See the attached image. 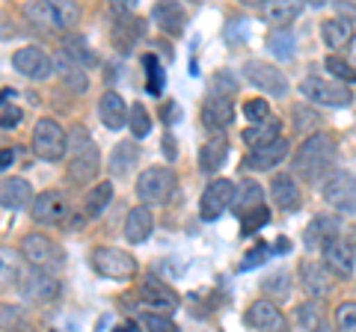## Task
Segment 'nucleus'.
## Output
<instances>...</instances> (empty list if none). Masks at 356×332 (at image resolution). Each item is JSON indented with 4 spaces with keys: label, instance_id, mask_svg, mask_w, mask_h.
Here are the masks:
<instances>
[{
    "label": "nucleus",
    "instance_id": "12",
    "mask_svg": "<svg viewBox=\"0 0 356 332\" xmlns=\"http://www.w3.org/2000/svg\"><path fill=\"white\" fill-rule=\"evenodd\" d=\"M13 65L18 74L30 77V81H48L54 74V60L48 57V51L39 45H24L21 51L13 53Z\"/></svg>",
    "mask_w": 356,
    "mask_h": 332
},
{
    "label": "nucleus",
    "instance_id": "34",
    "mask_svg": "<svg viewBox=\"0 0 356 332\" xmlns=\"http://www.w3.org/2000/svg\"><path fill=\"white\" fill-rule=\"evenodd\" d=\"M63 53L69 57L72 63H77L81 69H89V65H95V53L89 51L86 39L83 36H74V33H69V36H63Z\"/></svg>",
    "mask_w": 356,
    "mask_h": 332
},
{
    "label": "nucleus",
    "instance_id": "45",
    "mask_svg": "<svg viewBox=\"0 0 356 332\" xmlns=\"http://www.w3.org/2000/svg\"><path fill=\"white\" fill-rule=\"evenodd\" d=\"M336 332H356V303L344 300L336 308Z\"/></svg>",
    "mask_w": 356,
    "mask_h": 332
},
{
    "label": "nucleus",
    "instance_id": "4",
    "mask_svg": "<svg viewBox=\"0 0 356 332\" xmlns=\"http://www.w3.org/2000/svg\"><path fill=\"white\" fill-rule=\"evenodd\" d=\"M21 256L30 261L33 270H42V273H57L65 261V252L57 240H51L48 235H27L21 240Z\"/></svg>",
    "mask_w": 356,
    "mask_h": 332
},
{
    "label": "nucleus",
    "instance_id": "43",
    "mask_svg": "<svg viewBox=\"0 0 356 332\" xmlns=\"http://www.w3.org/2000/svg\"><path fill=\"white\" fill-rule=\"evenodd\" d=\"M324 65H327V72L336 77L339 83H353V81H356V69H353L348 60H341V57H327Z\"/></svg>",
    "mask_w": 356,
    "mask_h": 332
},
{
    "label": "nucleus",
    "instance_id": "15",
    "mask_svg": "<svg viewBox=\"0 0 356 332\" xmlns=\"http://www.w3.org/2000/svg\"><path fill=\"white\" fill-rule=\"evenodd\" d=\"M300 282H303L306 294L312 300H321V297L332 294V288H336V273L321 261H303L300 264Z\"/></svg>",
    "mask_w": 356,
    "mask_h": 332
},
{
    "label": "nucleus",
    "instance_id": "48",
    "mask_svg": "<svg viewBox=\"0 0 356 332\" xmlns=\"http://www.w3.org/2000/svg\"><path fill=\"white\" fill-rule=\"evenodd\" d=\"M211 95H220V92H229V95H235L238 92V81L235 77H232L229 72H217L214 74V81H211Z\"/></svg>",
    "mask_w": 356,
    "mask_h": 332
},
{
    "label": "nucleus",
    "instance_id": "30",
    "mask_svg": "<svg viewBox=\"0 0 356 332\" xmlns=\"http://www.w3.org/2000/svg\"><path fill=\"white\" fill-rule=\"evenodd\" d=\"M21 252L9 249V247H0V291H9L21 282Z\"/></svg>",
    "mask_w": 356,
    "mask_h": 332
},
{
    "label": "nucleus",
    "instance_id": "19",
    "mask_svg": "<svg viewBox=\"0 0 356 332\" xmlns=\"http://www.w3.org/2000/svg\"><path fill=\"white\" fill-rule=\"evenodd\" d=\"M247 326L259 329V332H285V315L276 308L273 300H255L247 308Z\"/></svg>",
    "mask_w": 356,
    "mask_h": 332
},
{
    "label": "nucleus",
    "instance_id": "37",
    "mask_svg": "<svg viewBox=\"0 0 356 332\" xmlns=\"http://www.w3.org/2000/svg\"><path fill=\"white\" fill-rule=\"evenodd\" d=\"M110 199H113V184H110V181H98L92 190L86 193V199H83L86 217H98L110 205Z\"/></svg>",
    "mask_w": 356,
    "mask_h": 332
},
{
    "label": "nucleus",
    "instance_id": "21",
    "mask_svg": "<svg viewBox=\"0 0 356 332\" xmlns=\"http://www.w3.org/2000/svg\"><path fill=\"white\" fill-rule=\"evenodd\" d=\"M33 199V187L27 179H18V175H6L0 179V205L9 208V211H18Z\"/></svg>",
    "mask_w": 356,
    "mask_h": 332
},
{
    "label": "nucleus",
    "instance_id": "6",
    "mask_svg": "<svg viewBox=\"0 0 356 332\" xmlns=\"http://www.w3.org/2000/svg\"><path fill=\"white\" fill-rule=\"evenodd\" d=\"M321 196L324 202L339 214H356V175L336 169L330 172L324 184H321Z\"/></svg>",
    "mask_w": 356,
    "mask_h": 332
},
{
    "label": "nucleus",
    "instance_id": "58",
    "mask_svg": "<svg viewBox=\"0 0 356 332\" xmlns=\"http://www.w3.org/2000/svg\"><path fill=\"white\" fill-rule=\"evenodd\" d=\"M350 60H353V63H356V36H353V39H350Z\"/></svg>",
    "mask_w": 356,
    "mask_h": 332
},
{
    "label": "nucleus",
    "instance_id": "59",
    "mask_svg": "<svg viewBox=\"0 0 356 332\" xmlns=\"http://www.w3.org/2000/svg\"><path fill=\"white\" fill-rule=\"evenodd\" d=\"M315 332H327V324H324V326H321V329H315Z\"/></svg>",
    "mask_w": 356,
    "mask_h": 332
},
{
    "label": "nucleus",
    "instance_id": "14",
    "mask_svg": "<svg viewBox=\"0 0 356 332\" xmlns=\"http://www.w3.org/2000/svg\"><path fill=\"white\" fill-rule=\"evenodd\" d=\"M21 297H24L27 303H51L54 297L60 294V282L54 279L51 273H42V270H27L21 273Z\"/></svg>",
    "mask_w": 356,
    "mask_h": 332
},
{
    "label": "nucleus",
    "instance_id": "11",
    "mask_svg": "<svg viewBox=\"0 0 356 332\" xmlns=\"http://www.w3.org/2000/svg\"><path fill=\"white\" fill-rule=\"evenodd\" d=\"M232 199H235V184L229 179H214L202 190V199H199V217H202L205 223H214L232 205Z\"/></svg>",
    "mask_w": 356,
    "mask_h": 332
},
{
    "label": "nucleus",
    "instance_id": "50",
    "mask_svg": "<svg viewBox=\"0 0 356 332\" xmlns=\"http://www.w3.org/2000/svg\"><path fill=\"white\" fill-rule=\"evenodd\" d=\"M18 125H21V107L9 104L3 113H0V131H13V128H18Z\"/></svg>",
    "mask_w": 356,
    "mask_h": 332
},
{
    "label": "nucleus",
    "instance_id": "31",
    "mask_svg": "<svg viewBox=\"0 0 356 332\" xmlns=\"http://www.w3.org/2000/svg\"><path fill=\"white\" fill-rule=\"evenodd\" d=\"M300 3H291V0H280V3H264L261 6V15L270 21L276 30H288V24H294L297 15H300Z\"/></svg>",
    "mask_w": 356,
    "mask_h": 332
},
{
    "label": "nucleus",
    "instance_id": "56",
    "mask_svg": "<svg viewBox=\"0 0 356 332\" xmlns=\"http://www.w3.org/2000/svg\"><path fill=\"white\" fill-rule=\"evenodd\" d=\"M276 240H280V243H276V252H288V249H291V243H288V238H276Z\"/></svg>",
    "mask_w": 356,
    "mask_h": 332
},
{
    "label": "nucleus",
    "instance_id": "44",
    "mask_svg": "<svg viewBox=\"0 0 356 332\" xmlns=\"http://www.w3.org/2000/svg\"><path fill=\"white\" fill-rule=\"evenodd\" d=\"M128 125H131V134L137 137V140L146 137L149 131H152V119H149V113H146V107H143V104H134V107H131V122H128Z\"/></svg>",
    "mask_w": 356,
    "mask_h": 332
},
{
    "label": "nucleus",
    "instance_id": "60",
    "mask_svg": "<svg viewBox=\"0 0 356 332\" xmlns=\"http://www.w3.org/2000/svg\"><path fill=\"white\" fill-rule=\"evenodd\" d=\"M51 332H57V329H51Z\"/></svg>",
    "mask_w": 356,
    "mask_h": 332
},
{
    "label": "nucleus",
    "instance_id": "41",
    "mask_svg": "<svg viewBox=\"0 0 356 332\" xmlns=\"http://www.w3.org/2000/svg\"><path fill=\"white\" fill-rule=\"evenodd\" d=\"M143 65H146V74H149L146 90H149L152 95H161V92H163V69H161L158 57H152V53H146V57H143Z\"/></svg>",
    "mask_w": 356,
    "mask_h": 332
},
{
    "label": "nucleus",
    "instance_id": "17",
    "mask_svg": "<svg viewBox=\"0 0 356 332\" xmlns=\"http://www.w3.org/2000/svg\"><path fill=\"white\" fill-rule=\"evenodd\" d=\"M30 214L42 226H57V223H63V217L69 214V202H65V196L60 190H44L36 196Z\"/></svg>",
    "mask_w": 356,
    "mask_h": 332
},
{
    "label": "nucleus",
    "instance_id": "20",
    "mask_svg": "<svg viewBox=\"0 0 356 332\" xmlns=\"http://www.w3.org/2000/svg\"><path fill=\"white\" fill-rule=\"evenodd\" d=\"M235 119V107H232L229 95H208L202 104V125L211 131V134H220L226 131Z\"/></svg>",
    "mask_w": 356,
    "mask_h": 332
},
{
    "label": "nucleus",
    "instance_id": "1",
    "mask_svg": "<svg viewBox=\"0 0 356 332\" xmlns=\"http://www.w3.org/2000/svg\"><path fill=\"white\" fill-rule=\"evenodd\" d=\"M332 160H336V142H332V137L312 134L294 154V169H297L300 179L318 181L332 166Z\"/></svg>",
    "mask_w": 356,
    "mask_h": 332
},
{
    "label": "nucleus",
    "instance_id": "57",
    "mask_svg": "<svg viewBox=\"0 0 356 332\" xmlns=\"http://www.w3.org/2000/svg\"><path fill=\"white\" fill-rule=\"evenodd\" d=\"M113 332H137V324H134V320H131V324H122V326H116Z\"/></svg>",
    "mask_w": 356,
    "mask_h": 332
},
{
    "label": "nucleus",
    "instance_id": "47",
    "mask_svg": "<svg viewBox=\"0 0 356 332\" xmlns=\"http://www.w3.org/2000/svg\"><path fill=\"white\" fill-rule=\"evenodd\" d=\"M143 326H146L149 332H178L170 317H166V315H154V312L143 315Z\"/></svg>",
    "mask_w": 356,
    "mask_h": 332
},
{
    "label": "nucleus",
    "instance_id": "40",
    "mask_svg": "<svg viewBox=\"0 0 356 332\" xmlns=\"http://www.w3.org/2000/svg\"><path fill=\"white\" fill-rule=\"evenodd\" d=\"M297 320H300V326L309 329V332H315L324 326V308H321L318 300H309L303 306H297Z\"/></svg>",
    "mask_w": 356,
    "mask_h": 332
},
{
    "label": "nucleus",
    "instance_id": "10",
    "mask_svg": "<svg viewBox=\"0 0 356 332\" xmlns=\"http://www.w3.org/2000/svg\"><path fill=\"white\" fill-rule=\"evenodd\" d=\"M300 92H303L309 101L324 104V107H348L353 101V92L344 83H330L324 77H306L300 83Z\"/></svg>",
    "mask_w": 356,
    "mask_h": 332
},
{
    "label": "nucleus",
    "instance_id": "9",
    "mask_svg": "<svg viewBox=\"0 0 356 332\" xmlns=\"http://www.w3.org/2000/svg\"><path fill=\"white\" fill-rule=\"evenodd\" d=\"M353 261H356V231L353 229H341L339 235L324 247V264L332 273L350 276Z\"/></svg>",
    "mask_w": 356,
    "mask_h": 332
},
{
    "label": "nucleus",
    "instance_id": "35",
    "mask_svg": "<svg viewBox=\"0 0 356 332\" xmlns=\"http://www.w3.org/2000/svg\"><path fill=\"white\" fill-rule=\"evenodd\" d=\"M280 119H267L264 125H250L247 131H243V142L252 149H259V146H267V142H273V140H280Z\"/></svg>",
    "mask_w": 356,
    "mask_h": 332
},
{
    "label": "nucleus",
    "instance_id": "8",
    "mask_svg": "<svg viewBox=\"0 0 356 332\" xmlns=\"http://www.w3.org/2000/svg\"><path fill=\"white\" fill-rule=\"evenodd\" d=\"M92 267H95V273L107 276V279L125 282L137 273V258L119 247H98L92 252Z\"/></svg>",
    "mask_w": 356,
    "mask_h": 332
},
{
    "label": "nucleus",
    "instance_id": "49",
    "mask_svg": "<svg viewBox=\"0 0 356 332\" xmlns=\"http://www.w3.org/2000/svg\"><path fill=\"white\" fill-rule=\"evenodd\" d=\"M267 208H255V211H250L247 217H243V235H247V231H255V229H261L264 223H267Z\"/></svg>",
    "mask_w": 356,
    "mask_h": 332
},
{
    "label": "nucleus",
    "instance_id": "52",
    "mask_svg": "<svg viewBox=\"0 0 356 332\" xmlns=\"http://www.w3.org/2000/svg\"><path fill=\"white\" fill-rule=\"evenodd\" d=\"M163 119H166V125H172V122L181 119V110H178V104H166L163 107Z\"/></svg>",
    "mask_w": 356,
    "mask_h": 332
},
{
    "label": "nucleus",
    "instance_id": "26",
    "mask_svg": "<svg viewBox=\"0 0 356 332\" xmlns=\"http://www.w3.org/2000/svg\"><path fill=\"white\" fill-rule=\"evenodd\" d=\"M140 160V149H137V142H131V140H122L116 142V149L110 151V175L113 179H125V175L137 166Z\"/></svg>",
    "mask_w": 356,
    "mask_h": 332
},
{
    "label": "nucleus",
    "instance_id": "46",
    "mask_svg": "<svg viewBox=\"0 0 356 332\" xmlns=\"http://www.w3.org/2000/svg\"><path fill=\"white\" fill-rule=\"evenodd\" d=\"M291 116H294V131H300V134H306V131H312L321 122V116L312 107H306V104H297L291 110Z\"/></svg>",
    "mask_w": 356,
    "mask_h": 332
},
{
    "label": "nucleus",
    "instance_id": "27",
    "mask_svg": "<svg viewBox=\"0 0 356 332\" xmlns=\"http://www.w3.org/2000/svg\"><path fill=\"white\" fill-rule=\"evenodd\" d=\"M270 196H273V202L282 208V211H297L300 208V187L297 181L291 179V175H273V181H270Z\"/></svg>",
    "mask_w": 356,
    "mask_h": 332
},
{
    "label": "nucleus",
    "instance_id": "18",
    "mask_svg": "<svg viewBox=\"0 0 356 332\" xmlns=\"http://www.w3.org/2000/svg\"><path fill=\"white\" fill-rule=\"evenodd\" d=\"M288 158V140H273L267 146L250 149V154L243 158V169H255V172H270L273 166H280Z\"/></svg>",
    "mask_w": 356,
    "mask_h": 332
},
{
    "label": "nucleus",
    "instance_id": "23",
    "mask_svg": "<svg viewBox=\"0 0 356 332\" xmlns=\"http://www.w3.org/2000/svg\"><path fill=\"white\" fill-rule=\"evenodd\" d=\"M226 158H229V140H226V134H214L199 149V169L205 175H214L220 166L226 163Z\"/></svg>",
    "mask_w": 356,
    "mask_h": 332
},
{
    "label": "nucleus",
    "instance_id": "24",
    "mask_svg": "<svg viewBox=\"0 0 356 332\" xmlns=\"http://www.w3.org/2000/svg\"><path fill=\"white\" fill-rule=\"evenodd\" d=\"M152 229H154V217L146 205H137L125 214V238L131 243H146Z\"/></svg>",
    "mask_w": 356,
    "mask_h": 332
},
{
    "label": "nucleus",
    "instance_id": "42",
    "mask_svg": "<svg viewBox=\"0 0 356 332\" xmlns=\"http://www.w3.org/2000/svg\"><path fill=\"white\" fill-rule=\"evenodd\" d=\"M243 116H247L250 125H264V122L270 119V104H267L264 98H250V101L243 104Z\"/></svg>",
    "mask_w": 356,
    "mask_h": 332
},
{
    "label": "nucleus",
    "instance_id": "38",
    "mask_svg": "<svg viewBox=\"0 0 356 332\" xmlns=\"http://www.w3.org/2000/svg\"><path fill=\"white\" fill-rule=\"evenodd\" d=\"M261 288H264V294H267V297H273V300H288V297H291V288H294L291 273L273 270V273L261 282Z\"/></svg>",
    "mask_w": 356,
    "mask_h": 332
},
{
    "label": "nucleus",
    "instance_id": "39",
    "mask_svg": "<svg viewBox=\"0 0 356 332\" xmlns=\"http://www.w3.org/2000/svg\"><path fill=\"white\" fill-rule=\"evenodd\" d=\"M294 45H297V42H294V33H291V30H276V27H273L270 33H267V48H270L280 60L291 57Z\"/></svg>",
    "mask_w": 356,
    "mask_h": 332
},
{
    "label": "nucleus",
    "instance_id": "36",
    "mask_svg": "<svg viewBox=\"0 0 356 332\" xmlns=\"http://www.w3.org/2000/svg\"><path fill=\"white\" fill-rule=\"evenodd\" d=\"M143 36V24L137 18H125V21H119V24L113 27V45L125 53V51H131L134 45H137V39Z\"/></svg>",
    "mask_w": 356,
    "mask_h": 332
},
{
    "label": "nucleus",
    "instance_id": "28",
    "mask_svg": "<svg viewBox=\"0 0 356 332\" xmlns=\"http://www.w3.org/2000/svg\"><path fill=\"white\" fill-rule=\"evenodd\" d=\"M54 69H57L60 74V81L69 86L72 92H86V86H89V77H86V69H81L77 63H72L65 53L60 51L57 53V60H54Z\"/></svg>",
    "mask_w": 356,
    "mask_h": 332
},
{
    "label": "nucleus",
    "instance_id": "5",
    "mask_svg": "<svg viewBox=\"0 0 356 332\" xmlns=\"http://www.w3.org/2000/svg\"><path fill=\"white\" fill-rule=\"evenodd\" d=\"M65 151H69V134L60 128V122H54L48 116L39 119L36 128H33V154L39 160L57 163Z\"/></svg>",
    "mask_w": 356,
    "mask_h": 332
},
{
    "label": "nucleus",
    "instance_id": "7",
    "mask_svg": "<svg viewBox=\"0 0 356 332\" xmlns=\"http://www.w3.org/2000/svg\"><path fill=\"white\" fill-rule=\"evenodd\" d=\"M77 9L74 3H51V0H42V3H24V15L42 30H65L77 21Z\"/></svg>",
    "mask_w": 356,
    "mask_h": 332
},
{
    "label": "nucleus",
    "instance_id": "53",
    "mask_svg": "<svg viewBox=\"0 0 356 332\" xmlns=\"http://www.w3.org/2000/svg\"><path fill=\"white\" fill-rule=\"evenodd\" d=\"M13 163H15V151L13 149H0V172L9 169Z\"/></svg>",
    "mask_w": 356,
    "mask_h": 332
},
{
    "label": "nucleus",
    "instance_id": "54",
    "mask_svg": "<svg viewBox=\"0 0 356 332\" xmlns=\"http://www.w3.org/2000/svg\"><path fill=\"white\" fill-rule=\"evenodd\" d=\"M163 154H166L170 160H175V158H178V149H175L172 134H166V137H163Z\"/></svg>",
    "mask_w": 356,
    "mask_h": 332
},
{
    "label": "nucleus",
    "instance_id": "51",
    "mask_svg": "<svg viewBox=\"0 0 356 332\" xmlns=\"http://www.w3.org/2000/svg\"><path fill=\"white\" fill-rule=\"evenodd\" d=\"M270 256V249L267 247H255L252 252H247V256H243V264H241V270H250V267H259V264Z\"/></svg>",
    "mask_w": 356,
    "mask_h": 332
},
{
    "label": "nucleus",
    "instance_id": "13",
    "mask_svg": "<svg viewBox=\"0 0 356 332\" xmlns=\"http://www.w3.org/2000/svg\"><path fill=\"white\" fill-rule=\"evenodd\" d=\"M243 74L250 77V83H252V86H259V90H264L267 95L282 98V95L288 92L285 74L276 69V65L264 63V60H247V65H243Z\"/></svg>",
    "mask_w": 356,
    "mask_h": 332
},
{
    "label": "nucleus",
    "instance_id": "29",
    "mask_svg": "<svg viewBox=\"0 0 356 332\" xmlns=\"http://www.w3.org/2000/svg\"><path fill=\"white\" fill-rule=\"evenodd\" d=\"M232 208H235V214H241V217H247L250 211H255V208H261V184L252 181V179H243L235 187Z\"/></svg>",
    "mask_w": 356,
    "mask_h": 332
},
{
    "label": "nucleus",
    "instance_id": "22",
    "mask_svg": "<svg viewBox=\"0 0 356 332\" xmlns=\"http://www.w3.org/2000/svg\"><path fill=\"white\" fill-rule=\"evenodd\" d=\"M98 116H102L107 131L125 128L128 125V107H125V101H122V95L113 92V90H107L102 95V101H98Z\"/></svg>",
    "mask_w": 356,
    "mask_h": 332
},
{
    "label": "nucleus",
    "instance_id": "3",
    "mask_svg": "<svg viewBox=\"0 0 356 332\" xmlns=\"http://www.w3.org/2000/svg\"><path fill=\"white\" fill-rule=\"evenodd\" d=\"M178 190V179L170 166H152L143 169L137 179V196L146 205H166Z\"/></svg>",
    "mask_w": 356,
    "mask_h": 332
},
{
    "label": "nucleus",
    "instance_id": "55",
    "mask_svg": "<svg viewBox=\"0 0 356 332\" xmlns=\"http://www.w3.org/2000/svg\"><path fill=\"white\" fill-rule=\"evenodd\" d=\"M9 98H15V90H0V107H3Z\"/></svg>",
    "mask_w": 356,
    "mask_h": 332
},
{
    "label": "nucleus",
    "instance_id": "25",
    "mask_svg": "<svg viewBox=\"0 0 356 332\" xmlns=\"http://www.w3.org/2000/svg\"><path fill=\"white\" fill-rule=\"evenodd\" d=\"M339 231H341V223H339L336 217H315V219L309 223L303 240H306L309 249H324L327 243L339 235Z\"/></svg>",
    "mask_w": 356,
    "mask_h": 332
},
{
    "label": "nucleus",
    "instance_id": "2",
    "mask_svg": "<svg viewBox=\"0 0 356 332\" xmlns=\"http://www.w3.org/2000/svg\"><path fill=\"white\" fill-rule=\"evenodd\" d=\"M102 154H98L92 137L86 128H72L69 134V179L74 184H86L98 175Z\"/></svg>",
    "mask_w": 356,
    "mask_h": 332
},
{
    "label": "nucleus",
    "instance_id": "16",
    "mask_svg": "<svg viewBox=\"0 0 356 332\" xmlns=\"http://www.w3.org/2000/svg\"><path fill=\"white\" fill-rule=\"evenodd\" d=\"M140 300H143V306H149L154 315H166V317L178 308L175 291L170 285H163L161 279H154V276H149V279L140 285Z\"/></svg>",
    "mask_w": 356,
    "mask_h": 332
},
{
    "label": "nucleus",
    "instance_id": "32",
    "mask_svg": "<svg viewBox=\"0 0 356 332\" xmlns=\"http://www.w3.org/2000/svg\"><path fill=\"white\" fill-rule=\"evenodd\" d=\"M321 39H324L327 48H332V51L344 48V45H348V42L353 39L350 21H348V18H327L324 24H321Z\"/></svg>",
    "mask_w": 356,
    "mask_h": 332
},
{
    "label": "nucleus",
    "instance_id": "33",
    "mask_svg": "<svg viewBox=\"0 0 356 332\" xmlns=\"http://www.w3.org/2000/svg\"><path fill=\"white\" fill-rule=\"evenodd\" d=\"M152 18L163 33H181L184 21H187V15L181 13V6L178 3H158L152 9Z\"/></svg>",
    "mask_w": 356,
    "mask_h": 332
}]
</instances>
